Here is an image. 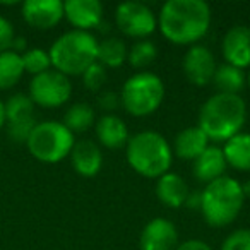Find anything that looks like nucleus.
<instances>
[{
  "instance_id": "nucleus-1",
  "label": "nucleus",
  "mask_w": 250,
  "mask_h": 250,
  "mask_svg": "<svg viewBox=\"0 0 250 250\" xmlns=\"http://www.w3.org/2000/svg\"><path fill=\"white\" fill-rule=\"evenodd\" d=\"M211 7L204 0H168L158 14L161 35L173 45H197L211 28Z\"/></svg>"
},
{
  "instance_id": "nucleus-2",
  "label": "nucleus",
  "mask_w": 250,
  "mask_h": 250,
  "mask_svg": "<svg viewBox=\"0 0 250 250\" xmlns=\"http://www.w3.org/2000/svg\"><path fill=\"white\" fill-rule=\"evenodd\" d=\"M247 120V104L240 94L216 93L199 110V129L212 143H226L242 132Z\"/></svg>"
},
{
  "instance_id": "nucleus-3",
  "label": "nucleus",
  "mask_w": 250,
  "mask_h": 250,
  "mask_svg": "<svg viewBox=\"0 0 250 250\" xmlns=\"http://www.w3.org/2000/svg\"><path fill=\"white\" fill-rule=\"evenodd\" d=\"M125 158L136 173L146 178H160L170 171L173 149L160 132L143 130L129 139L125 146Z\"/></svg>"
},
{
  "instance_id": "nucleus-4",
  "label": "nucleus",
  "mask_w": 250,
  "mask_h": 250,
  "mask_svg": "<svg viewBox=\"0 0 250 250\" xmlns=\"http://www.w3.org/2000/svg\"><path fill=\"white\" fill-rule=\"evenodd\" d=\"M201 212L209 226L223 228L238 218L245 202V187L231 177H221L201 190Z\"/></svg>"
},
{
  "instance_id": "nucleus-5",
  "label": "nucleus",
  "mask_w": 250,
  "mask_h": 250,
  "mask_svg": "<svg viewBox=\"0 0 250 250\" xmlns=\"http://www.w3.org/2000/svg\"><path fill=\"white\" fill-rule=\"evenodd\" d=\"M52 69L63 76H83L98 57V40L89 31H67L53 42L48 50Z\"/></svg>"
},
{
  "instance_id": "nucleus-6",
  "label": "nucleus",
  "mask_w": 250,
  "mask_h": 250,
  "mask_svg": "<svg viewBox=\"0 0 250 250\" xmlns=\"http://www.w3.org/2000/svg\"><path fill=\"white\" fill-rule=\"evenodd\" d=\"M165 84L154 72H137L125 81L120 91L122 108L132 117H147L161 106Z\"/></svg>"
},
{
  "instance_id": "nucleus-7",
  "label": "nucleus",
  "mask_w": 250,
  "mask_h": 250,
  "mask_svg": "<svg viewBox=\"0 0 250 250\" xmlns=\"http://www.w3.org/2000/svg\"><path fill=\"white\" fill-rule=\"evenodd\" d=\"M74 144H76L74 134L62 122L43 120L38 122L33 129L26 147L35 160L53 165L65 160L72 151Z\"/></svg>"
},
{
  "instance_id": "nucleus-8",
  "label": "nucleus",
  "mask_w": 250,
  "mask_h": 250,
  "mask_svg": "<svg viewBox=\"0 0 250 250\" xmlns=\"http://www.w3.org/2000/svg\"><path fill=\"white\" fill-rule=\"evenodd\" d=\"M28 96L31 98L35 106L59 108L72 96V83L62 72L50 69L33 77L28 87Z\"/></svg>"
},
{
  "instance_id": "nucleus-9",
  "label": "nucleus",
  "mask_w": 250,
  "mask_h": 250,
  "mask_svg": "<svg viewBox=\"0 0 250 250\" xmlns=\"http://www.w3.org/2000/svg\"><path fill=\"white\" fill-rule=\"evenodd\" d=\"M5 132L12 143L26 144L38 120L35 115V103L24 93H16L4 101Z\"/></svg>"
},
{
  "instance_id": "nucleus-10",
  "label": "nucleus",
  "mask_w": 250,
  "mask_h": 250,
  "mask_svg": "<svg viewBox=\"0 0 250 250\" xmlns=\"http://www.w3.org/2000/svg\"><path fill=\"white\" fill-rule=\"evenodd\" d=\"M115 24L125 36L144 40L156 31L158 18L153 9L147 7L146 4L129 0V2H122L117 7Z\"/></svg>"
},
{
  "instance_id": "nucleus-11",
  "label": "nucleus",
  "mask_w": 250,
  "mask_h": 250,
  "mask_svg": "<svg viewBox=\"0 0 250 250\" xmlns=\"http://www.w3.org/2000/svg\"><path fill=\"white\" fill-rule=\"evenodd\" d=\"M216 60L212 52L204 45H192L182 60V70L194 86H208L216 72Z\"/></svg>"
},
{
  "instance_id": "nucleus-12",
  "label": "nucleus",
  "mask_w": 250,
  "mask_h": 250,
  "mask_svg": "<svg viewBox=\"0 0 250 250\" xmlns=\"http://www.w3.org/2000/svg\"><path fill=\"white\" fill-rule=\"evenodd\" d=\"M26 24L35 29H52L63 19V2L60 0H26L21 4Z\"/></svg>"
},
{
  "instance_id": "nucleus-13",
  "label": "nucleus",
  "mask_w": 250,
  "mask_h": 250,
  "mask_svg": "<svg viewBox=\"0 0 250 250\" xmlns=\"http://www.w3.org/2000/svg\"><path fill=\"white\" fill-rule=\"evenodd\" d=\"M221 53L225 63L236 69L250 67V28L249 26H233L225 33L221 42Z\"/></svg>"
},
{
  "instance_id": "nucleus-14",
  "label": "nucleus",
  "mask_w": 250,
  "mask_h": 250,
  "mask_svg": "<svg viewBox=\"0 0 250 250\" xmlns=\"http://www.w3.org/2000/svg\"><path fill=\"white\" fill-rule=\"evenodd\" d=\"M178 229L170 219L153 218L141 231L139 250H177Z\"/></svg>"
},
{
  "instance_id": "nucleus-15",
  "label": "nucleus",
  "mask_w": 250,
  "mask_h": 250,
  "mask_svg": "<svg viewBox=\"0 0 250 250\" xmlns=\"http://www.w3.org/2000/svg\"><path fill=\"white\" fill-rule=\"evenodd\" d=\"M63 18L77 31H89L103 21V5L98 0H67L63 2Z\"/></svg>"
},
{
  "instance_id": "nucleus-16",
  "label": "nucleus",
  "mask_w": 250,
  "mask_h": 250,
  "mask_svg": "<svg viewBox=\"0 0 250 250\" xmlns=\"http://www.w3.org/2000/svg\"><path fill=\"white\" fill-rule=\"evenodd\" d=\"M69 158L72 168L81 177H96L101 171V168H103V153H101V147L94 141H76Z\"/></svg>"
},
{
  "instance_id": "nucleus-17",
  "label": "nucleus",
  "mask_w": 250,
  "mask_h": 250,
  "mask_svg": "<svg viewBox=\"0 0 250 250\" xmlns=\"http://www.w3.org/2000/svg\"><path fill=\"white\" fill-rule=\"evenodd\" d=\"M94 134L98 143L106 149H122L130 139L127 124L115 113L101 115L100 118H96Z\"/></svg>"
},
{
  "instance_id": "nucleus-18",
  "label": "nucleus",
  "mask_w": 250,
  "mask_h": 250,
  "mask_svg": "<svg viewBox=\"0 0 250 250\" xmlns=\"http://www.w3.org/2000/svg\"><path fill=\"white\" fill-rule=\"evenodd\" d=\"M228 168L223 149L218 146H208V149L192 161V175L202 184H211L218 178L225 177Z\"/></svg>"
},
{
  "instance_id": "nucleus-19",
  "label": "nucleus",
  "mask_w": 250,
  "mask_h": 250,
  "mask_svg": "<svg viewBox=\"0 0 250 250\" xmlns=\"http://www.w3.org/2000/svg\"><path fill=\"white\" fill-rule=\"evenodd\" d=\"M156 197L161 204H165L167 208L178 209L182 206H185V201L188 197V188L187 182L175 171H168V173L161 175L156 180Z\"/></svg>"
},
{
  "instance_id": "nucleus-20",
  "label": "nucleus",
  "mask_w": 250,
  "mask_h": 250,
  "mask_svg": "<svg viewBox=\"0 0 250 250\" xmlns=\"http://www.w3.org/2000/svg\"><path fill=\"white\" fill-rule=\"evenodd\" d=\"M209 146V139L201 129L199 125L194 127H187V129L180 130L175 136L173 141V153L177 154L180 160L194 161L197 156H201Z\"/></svg>"
},
{
  "instance_id": "nucleus-21",
  "label": "nucleus",
  "mask_w": 250,
  "mask_h": 250,
  "mask_svg": "<svg viewBox=\"0 0 250 250\" xmlns=\"http://www.w3.org/2000/svg\"><path fill=\"white\" fill-rule=\"evenodd\" d=\"M226 165L238 171H250V132L233 136L221 147Z\"/></svg>"
},
{
  "instance_id": "nucleus-22",
  "label": "nucleus",
  "mask_w": 250,
  "mask_h": 250,
  "mask_svg": "<svg viewBox=\"0 0 250 250\" xmlns=\"http://www.w3.org/2000/svg\"><path fill=\"white\" fill-rule=\"evenodd\" d=\"M129 48L124 40L108 36V38L98 42V57L96 62L101 63L104 69H118L127 62Z\"/></svg>"
},
{
  "instance_id": "nucleus-23",
  "label": "nucleus",
  "mask_w": 250,
  "mask_h": 250,
  "mask_svg": "<svg viewBox=\"0 0 250 250\" xmlns=\"http://www.w3.org/2000/svg\"><path fill=\"white\" fill-rule=\"evenodd\" d=\"M212 84L218 89V93L238 94L247 86V76L242 69H236L229 63H221L216 67Z\"/></svg>"
},
{
  "instance_id": "nucleus-24",
  "label": "nucleus",
  "mask_w": 250,
  "mask_h": 250,
  "mask_svg": "<svg viewBox=\"0 0 250 250\" xmlns=\"http://www.w3.org/2000/svg\"><path fill=\"white\" fill-rule=\"evenodd\" d=\"M63 125L70 130L72 134H84L94 127L96 124V115L91 104L87 103H74L67 108L65 115H63Z\"/></svg>"
},
{
  "instance_id": "nucleus-25",
  "label": "nucleus",
  "mask_w": 250,
  "mask_h": 250,
  "mask_svg": "<svg viewBox=\"0 0 250 250\" xmlns=\"http://www.w3.org/2000/svg\"><path fill=\"white\" fill-rule=\"evenodd\" d=\"M24 74V65L19 53L12 50L0 53V91L12 89Z\"/></svg>"
},
{
  "instance_id": "nucleus-26",
  "label": "nucleus",
  "mask_w": 250,
  "mask_h": 250,
  "mask_svg": "<svg viewBox=\"0 0 250 250\" xmlns=\"http://www.w3.org/2000/svg\"><path fill=\"white\" fill-rule=\"evenodd\" d=\"M158 59V48L151 40H139L136 42L129 50L127 60L134 69H146L151 63H154V60Z\"/></svg>"
},
{
  "instance_id": "nucleus-27",
  "label": "nucleus",
  "mask_w": 250,
  "mask_h": 250,
  "mask_svg": "<svg viewBox=\"0 0 250 250\" xmlns=\"http://www.w3.org/2000/svg\"><path fill=\"white\" fill-rule=\"evenodd\" d=\"M21 59H22V65H24V72L31 74L33 77L52 69L50 53L43 48H28L21 55Z\"/></svg>"
},
{
  "instance_id": "nucleus-28",
  "label": "nucleus",
  "mask_w": 250,
  "mask_h": 250,
  "mask_svg": "<svg viewBox=\"0 0 250 250\" xmlns=\"http://www.w3.org/2000/svg\"><path fill=\"white\" fill-rule=\"evenodd\" d=\"M81 77H83V84L86 89L93 91V93H98V91H101V87L104 86V83H106L108 74H106V69H104L101 63L94 62Z\"/></svg>"
},
{
  "instance_id": "nucleus-29",
  "label": "nucleus",
  "mask_w": 250,
  "mask_h": 250,
  "mask_svg": "<svg viewBox=\"0 0 250 250\" xmlns=\"http://www.w3.org/2000/svg\"><path fill=\"white\" fill-rule=\"evenodd\" d=\"M221 250H250V228L231 231L221 243Z\"/></svg>"
},
{
  "instance_id": "nucleus-30",
  "label": "nucleus",
  "mask_w": 250,
  "mask_h": 250,
  "mask_svg": "<svg viewBox=\"0 0 250 250\" xmlns=\"http://www.w3.org/2000/svg\"><path fill=\"white\" fill-rule=\"evenodd\" d=\"M96 104L100 110L104 111V115L113 113L118 106H122L120 93H115V91H101L96 98Z\"/></svg>"
},
{
  "instance_id": "nucleus-31",
  "label": "nucleus",
  "mask_w": 250,
  "mask_h": 250,
  "mask_svg": "<svg viewBox=\"0 0 250 250\" xmlns=\"http://www.w3.org/2000/svg\"><path fill=\"white\" fill-rule=\"evenodd\" d=\"M14 38H16V31L12 22L7 18H4V16H0V53L12 48Z\"/></svg>"
},
{
  "instance_id": "nucleus-32",
  "label": "nucleus",
  "mask_w": 250,
  "mask_h": 250,
  "mask_svg": "<svg viewBox=\"0 0 250 250\" xmlns=\"http://www.w3.org/2000/svg\"><path fill=\"white\" fill-rule=\"evenodd\" d=\"M177 250H212L209 247V243L202 242V240L192 238V240H185V242L178 243Z\"/></svg>"
},
{
  "instance_id": "nucleus-33",
  "label": "nucleus",
  "mask_w": 250,
  "mask_h": 250,
  "mask_svg": "<svg viewBox=\"0 0 250 250\" xmlns=\"http://www.w3.org/2000/svg\"><path fill=\"white\" fill-rule=\"evenodd\" d=\"M201 202H202V194L197 190H190L188 192V197L187 201H185V206H187L188 209H199L201 211Z\"/></svg>"
},
{
  "instance_id": "nucleus-34",
  "label": "nucleus",
  "mask_w": 250,
  "mask_h": 250,
  "mask_svg": "<svg viewBox=\"0 0 250 250\" xmlns=\"http://www.w3.org/2000/svg\"><path fill=\"white\" fill-rule=\"evenodd\" d=\"M11 50L16 53H19V55H22V53L28 50V42H26V38H22V36H16Z\"/></svg>"
},
{
  "instance_id": "nucleus-35",
  "label": "nucleus",
  "mask_w": 250,
  "mask_h": 250,
  "mask_svg": "<svg viewBox=\"0 0 250 250\" xmlns=\"http://www.w3.org/2000/svg\"><path fill=\"white\" fill-rule=\"evenodd\" d=\"M5 127V106H4V101L0 100V130Z\"/></svg>"
},
{
  "instance_id": "nucleus-36",
  "label": "nucleus",
  "mask_w": 250,
  "mask_h": 250,
  "mask_svg": "<svg viewBox=\"0 0 250 250\" xmlns=\"http://www.w3.org/2000/svg\"><path fill=\"white\" fill-rule=\"evenodd\" d=\"M247 86H249V89H250V70H249V74H247Z\"/></svg>"
},
{
  "instance_id": "nucleus-37",
  "label": "nucleus",
  "mask_w": 250,
  "mask_h": 250,
  "mask_svg": "<svg viewBox=\"0 0 250 250\" xmlns=\"http://www.w3.org/2000/svg\"><path fill=\"white\" fill-rule=\"evenodd\" d=\"M245 192H250V178H249V184H247V190Z\"/></svg>"
},
{
  "instance_id": "nucleus-38",
  "label": "nucleus",
  "mask_w": 250,
  "mask_h": 250,
  "mask_svg": "<svg viewBox=\"0 0 250 250\" xmlns=\"http://www.w3.org/2000/svg\"><path fill=\"white\" fill-rule=\"evenodd\" d=\"M0 156H2V154H0Z\"/></svg>"
}]
</instances>
